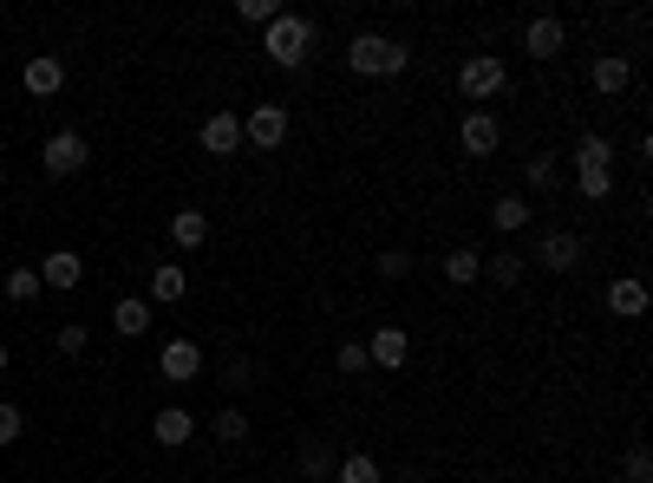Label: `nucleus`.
<instances>
[{
	"label": "nucleus",
	"instance_id": "1",
	"mask_svg": "<svg viewBox=\"0 0 653 483\" xmlns=\"http://www.w3.org/2000/svg\"><path fill=\"white\" fill-rule=\"evenodd\" d=\"M262 52H268V65H281V72H301L307 59H314V20H301V13H275L268 26H262Z\"/></svg>",
	"mask_w": 653,
	"mask_h": 483
},
{
	"label": "nucleus",
	"instance_id": "2",
	"mask_svg": "<svg viewBox=\"0 0 653 483\" xmlns=\"http://www.w3.org/2000/svg\"><path fill=\"white\" fill-rule=\"evenodd\" d=\"M406 65H412L406 39H386V33H353L347 39V72L353 79H406Z\"/></svg>",
	"mask_w": 653,
	"mask_h": 483
},
{
	"label": "nucleus",
	"instance_id": "3",
	"mask_svg": "<svg viewBox=\"0 0 653 483\" xmlns=\"http://www.w3.org/2000/svg\"><path fill=\"white\" fill-rule=\"evenodd\" d=\"M504 85H510V65H504L497 52H471V59L458 65V92H464V98H477V105H484V98H497Z\"/></svg>",
	"mask_w": 653,
	"mask_h": 483
},
{
	"label": "nucleus",
	"instance_id": "4",
	"mask_svg": "<svg viewBox=\"0 0 653 483\" xmlns=\"http://www.w3.org/2000/svg\"><path fill=\"white\" fill-rule=\"evenodd\" d=\"M85 164H92L85 131H52V137L39 144V170H46V177H72V170H85Z\"/></svg>",
	"mask_w": 653,
	"mask_h": 483
},
{
	"label": "nucleus",
	"instance_id": "5",
	"mask_svg": "<svg viewBox=\"0 0 653 483\" xmlns=\"http://www.w3.org/2000/svg\"><path fill=\"white\" fill-rule=\"evenodd\" d=\"M242 144H255V150H281V144H288V105H249V118H242Z\"/></svg>",
	"mask_w": 653,
	"mask_h": 483
},
{
	"label": "nucleus",
	"instance_id": "6",
	"mask_svg": "<svg viewBox=\"0 0 653 483\" xmlns=\"http://www.w3.org/2000/svg\"><path fill=\"white\" fill-rule=\"evenodd\" d=\"M497 144H504L497 111H464V118H458V150H464V157H497Z\"/></svg>",
	"mask_w": 653,
	"mask_h": 483
},
{
	"label": "nucleus",
	"instance_id": "7",
	"mask_svg": "<svg viewBox=\"0 0 653 483\" xmlns=\"http://www.w3.org/2000/svg\"><path fill=\"white\" fill-rule=\"evenodd\" d=\"M196 144H203L209 157H235V150H242V111H209L203 131H196Z\"/></svg>",
	"mask_w": 653,
	"mask_h": 483
},
{
	"label": "nucleus",
	"instance_id": "8",
	"mask_svg": "<svg viewBox=\"0 0 653 483\" xmlns=\"http://www.w3.org/2000/svg\"><path fill=\"white\" fill-rule=\"evenodd\" d=\"M569 46V26H563V13H536L530 26H523V52L530 59H556Z\"/></svg>",
	"mask_w": 653,
	"mask_h": 483
},
{
	"label": "nucleus",
	"instance_id": "9",
	"mask_svg": "<svg viewBox=\"0 0 653 483\" xmlns=\"http://www.w3.org/2000/svg\"><path fill=\"white\" fill-rule=\"evenodd\" d=\"M536 262H543V268H556V275H576V268H582V236H569V229H543Z\"/></svg>",
	"mask_w": 653,
	"mask_h": 483
},
{
	"label": "nucleus",
	"instance_id": "10",
	"mask_svg": "<svg viewBox=\"0 0 653 483\" xmlns=\"http://www.w3.org/2000/svg\"><path fill=\"white\" fill-rule=\"evenodd\" d=\"M85 281V255L78 249H52L46 262H39V288H52V294H72Z\"/></svg>",
	"mask_w": 653,
	"mask_h": 483
},
{
	"label": "nucleus",
	"instance_id": "11",
	"mask_svg": "<svg viewBox=\"0 0 653 483\" xmlns=\"http://www.w3.org/2000/svg\"><path fill=\"white\" fill-rule=\"evenodd\" d=\"M157 373H164L170 386H190V379L203 373V347H196V340H170V347L157 353Z\"/></svg>",
	"mask_w": 653,
	"mask_h": 483
},
{
	"label": "nucleus",
	"instance_id": "12",
	"mask_svg": "<svg viewBox=\"0 0 653 483\" xmlns=\"http://www.w3.org/2000/svg\"><path fill=\"white\" fill-rule=\"evenodd\" d=\"M648 281H641V275H615V281H608V314H615V321H641V314H648Z\"/></svg>",
	"mask_w": 653,
	"mask_h": 483
},
{
	"label": "nucleus",
	"instance_id": "13",
	"mask_svg": "<svg viewBox=\"0 0 653 483\" xmlns=\"http://www.w3.org/2000/svg\"><path fill=\"white\" fill-rule=\"evenodd\" d=\"M589 85H595L602 98H615V92H628V85H634V59H628V52H602V59L589 65Z\"/></svg>",
	"mask_w": 653,
	"mask_h": 483
},
{
	"label": "nucleus",
	"instance_id": "14",
	"mask_svg": "<svg viewBox=\"0 0 653 483\" xmlns=\"http://www.w3.org/2000/svg\"><path fill=\"white\" fill-rule=\"evenodd\" d=\"M20 85H26L33 98H59V85H65V65H59L52 52H33V59H26V72H20Z\"/></svg>",
	"mask_w": 653,
	"mask_h": 483
},
{
	"label": "nucleus",
	"instance_id": "15",
	"mask_svg": "<svg viewBox=\"0 0 653 483\" xmlns=\"http://www.w3.org/2000/svg\"><path fill=\"white\" fill-rule=\"evenodd\" d=\"M150 438H157L164 451H177V445H190V438H196V412H183V406H164V412L150 419Z\"/></svg>",
	"mask_w": 653,
	"mask_h": 483
},
{
	"label": "nucleus",
	"instance_id": "16",
	"mask_svg": "<svg viewBox=\"0 0 653 483\" xmlns=\"http://www.w3.org/2000/svg\"><path fill=\"white\" fill-rule=\"evenodd\" d=\"M406 353H412L406 327H379V334L366 340V360H373V366H386V373H399V366H406Z\"/></svg>",
	"mask_w": 653,
	"mask_h": 483
},
{
	"label": "nucleus",
	"instance_id": "17",
	"mask_svg": "<svg viewBox=\"0 0 653 483\" xmlns=\"http://www.w3.org/2000/svg\"><path fill=\"white\" fill-rule=\"evenodd\" d=\"M491 229H497L504 242H510L517 229H530V196H497V203H491Z\"/></svg>",
	"mask_w": 653,
	"mask_h": 483
},
{
	"label": "nucleus",
	"instance_id": "18",
	"mask_svg": "<svg viewBox=\"0 0 653 483\" xmlns=\"http://www.w3.org/2000/svg\"><path fill=\"white\" fill-rule=\"evenodd\" d=\"M183 294H190V275H183L177 262H157V268H150V301L170 307V301H183Z\"/></svg>",
	"mask_w": 653,
	"mask_h": 483
},
{
	"label": "nucleus",
	"instance_id": "19",
	"mask_svg": "<svg viewBox=\"0 0 653 483\" xmlns=\"http://www.w3.org/2000/svg\"><path fill=\"white\" fill-rule=\"evenodd\" d=\"M576 190L589 203H608L615 196V164H576Z\"/></svg>",
	"mask_w": 653,
	"mask_h": 483
},
{
	"label": "nucleus",
	"instance_id": "20",
	"mask_svg": "<svg viewBox=\"0 0 653 483\" xmlns=\"http://www.w3.org/2000/svg\"><path fill=\"white\" fill-rule=\"evenodd\" d=\"M170 242H177V249H203V242H209V216H203V209H177V216H170Z\"/></svg>",
	"mask_w": 653,
	"mask_h": 483
},
{
	"label": "nucleus",
	"instance_id": "21",
	"mask_svg": "<svg viewBox=\"0 0 653 483\" xmlns=\"http://www.w3.org/2000/svg\"><path fill=\"white\" fill-rule=\"evenodd\" d=\"M523 268H530V262H523L517 249H497V255H484V275H477V281H497V288H517V281H523Z\"/></svg>",
	"mask_w": 653,
	"mask_h": 483
},
{
	"label": "nucleus",
	"instance_id": "22",
	"mask_svg": "<svg viewBox=\"0 0 653 483\" xmlns=\"http://www.w3.org/2000/svg\"><path fill=\"white\" fill-rule=\"evenodd\" d=\"M438 268H445V281H451V288H471V281L484 275V255H477V249H451Z\"/></svg>",
	"mask_w": 653,
	"mask_h": 483
},
{
	"label": "nucleus",
	"instance_id": "23",
	"mask_svg": "<svg viewBox=\"0 0 653 483\" xmlns=\"http://www.w3.org/2000/svg\"><path fill=\"white\" fill-rule=\"evenodd\" d=\"M150 321H157V314H150V307H144V301H137V294H124V301H118V307H111V327H118V334H124V340H137V334H144V327H150Z\"/></svg>",
	"mask_w": 653,
	"mask_h": 483
},
{
	"label": "nucleus",
	"instance_id": "24",
	"mask_svg": "<svg viewBox=\"0 0 653 483\" xmlns=\"http://www.w3.org/2000/svg\"><path fill=\"white\" fill-rule=\"evenodd\" d=\"M523 183H530V190H536V196H549V190H556V183H563V164H556V157H549V150H536V157H530V164H523Z\"/></svg>",
	"mask_w": 653,
	"mask_h": 483
},
{
	"label": "nucleus",
	"instance_id": "25",
	"mask_svg": "<svg viewBox=\"0 0 653 483\" xmlns=\"http://www.w3.org/2000/svg\"><path fill=\"white\" fill-rule=\"evenodd\" d=\"M334 478L340 483H379V458H366V451H347V458H334Z\"/></svg>",
	"mask_w": 653,
	"mask_h": 483
},
{
	"label": "nucleus",
	"instance_id": "26",
	"mask_svg": "<svg viewBox=\"0 0 653 483\" xmlns=\"http://www.w3.org/2000/svg\"><path fill=\"white\" fill-rule=\"evenodd\" d=\"M209 432H216L222 445H242V438H249V412H242V406H222V412L209 419Z\"/></svg>",
	"mask_w": 653,
	"mask_h": 483
},
{
	"label": "nucleus",
	"instance_id": "27",
	"mask_svg": "<svg viewBox=\"0 0 653 483\" xmlns=\"http://www.w3.org/2000/svg\"><path fill=\"white\" fill-rule=\"evenodd\" d=\"M576 164H615V144H608L602 131H582V137H576Z\"/></svg>",
	"mask_w": 653,
	"mask_h": 483
},
{
	"label": "nucleus",
	"instance_id": "28",
	"mask_svg": "<svg viewBox=\"0 0 653 483\" xmlns=\"http://www.w3.org/2000/svg\"><path fill=\"white\" fill-rule=\"evenodd\" d=\"M301 478L307 483L334 478V451H327V445H301Z\"/></svg>",
	"mask_w": 653,
	"mask_h": 483
},
{
	"label": "nucleus",
	"instance_id": "29",
	"mask_svg": "<svg viewBox=\"0 0 653 483\" xmlns=\"http://www.w3.org/2000/svg\"><path fill=\"white\" fill-rule=\"evenodd\" d=\"M33 294H39V268H13V275H7V301H20V307H26Z\"/></svg>",
	"mask_w": 653,
	"mask_h": 483
},
{
	"label": "nucleus",
	"instance_id": "30",
	"mask_svg": "<svg viewBox=\"0 0 653 483\" xmlns=\"http://www.w3.org/2000/svg\"><path fill=\"white\" fill-rule=\"evenodd\" d=\"M621 478H628V483H653V458H648V445H628V458H621Z\"/></svg>",
	"mask_w": 653,
	"mask_h": 483
},
{
	"label": "nucleus",
	"instance_id": "31",
	"mask_svg": "<svg viewBox=\"0 0 653 483\" xmlns=\"http://www.w3.org/2000/svg\"><path fill=\"white\" fill-rule=\"evenodd\" d=\"M275 13H281L275 0H235V20H242V26H268Z\"/></svg>",
	"mask_w": 653,
	"mask_h": 483
},
{
	"label": "nucleus",
	"instance_id": "32",
	"mask_svg": "<svg viewBox=\"0 0 653 483\" xmlns=\"http://www.w3.org/2000/svg\"><path fill=\"white\" fill-rule=\"evenodd\" d=\"M334 366H340V373H373V360H366V340H347V347L334 353Z\"/></svg>",
	"mask_w": 653,
	"mask_h": 483
},
{
	"label": "nucleus",
	"instance_id": "33",
	"mask_svg": "<svg viewBox=\"0 0 653 483\" xmlns=\"http://www.w3.org/2000/svg\"><path fill=\"white\" fill-rule=\"evenodd\" d=\"M373 268H379L386 281H406V275H412V255H406V249H386V255H379Z\"/></svg>",
	"mask_w": 653,
	"mask_h": 483
},
{
	"label": "nucleus",
	"instance_id": "34",
	"mask_svg": "<svg viewBox=\"0 0 653 483\" xmlns=\"http://www.w3.org/2000/svg\"><path fill=\"white\" fill-rule=\"evenodd\" d=\"M52 347H59L65 360H78V353H85V327H78V321H65V327L52 334Z\"/></svg>",
	"mask_w": 653,
	"mask_h": 483
},
{
	"label": "nucleus",
	"instance_id": "35",
	"mask_svg": "<svg viewBox=\"0 0 653 483\" xmlns=\"http://www.w3.org/2000/svg\"><path fill=\"white\" fill-rule=\"evenodd\" d=\"M20 432H26V412H20L13 399H0V445H13Z\"/></svg>",
	"mask_w": 653,
	"mask_h": 483
},
{
	"label": "nucleus",
	"instance_id": "36",
	"mask_svg": "<svg viewBox=\"0 0 653 483\" xmlns=\"http://www.w3.org/2000/svg\"><path fill=\"white\" fill-rule=\"evenodd\" d=\"M222 386L242 393V386H249V360H229V366H222Z\"/></svg>",
	"mask_w": 653,
	"mask_h": 483
},
{
	"label": "nucleus",
	"instance_id": "37",
	"mask_svg": "<svg viewBox=\"0 0 653 483\" xmlns=\"http://www.w3.org/2000/svg\"><path fill=\"white\" fill-rule=\"evenodd\" d=\"M0 373H7V340H0Z\"/></svg>",
	"mask_w": 653,
	"mask_h": 483
}]
</instances>
